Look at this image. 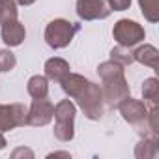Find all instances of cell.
<instances>
[{"label": "cell", "mask_w": 159, "mask_h": 159, "mask_svg": "<svg viewBox=\"0 0 159 159\" xmlns=\"http://www.w3.org/2000/svg\"><path fill=\"white\" fill-rule=\"evenodd\" d=\"M2 25V41L8 45V47H17L25 41L26 38V30L25 26L17 21V19H11V21H6V23H0Z\"/></svg>", "instance_id": "30bf717a"}, {"label": "cell", "mask_w": 159, "mask_h": 159, "mask_svg": "<svg viewBox=\"0 0 159 159\" xmlns=\"http://www.w3.org/2000/svg\"><path fill=\"white\" fill-rule=\"evenodd\" d=\"M133 58H135V62H140L144 66H150L152 69H157L159 52H157V49L153 45H142V47H139L133 52Z\"/></svg>", "instance_id": "4fadbf2b"}, {"label": "cell", "mask_w": 159, "mask_h": 159, "mask_svg": "<svg viewBox=\"0 0 159 159\" xmlns=\"http://www.w3.org/2000/svg\"><path fill=\"white\" fill-rule=\"evenodd\" d=\"M77 109L69 99H64L60 103H56L54 107V118H56V125H54V137L62 142H67L73 139L75 131H73V120H75Z\"/></svg>", "instance_id": "3957f363"}, {"label": "cell", "mask_w": 159, "mask_h": 159, "mask_svg": "<svg viewBox=\"0 0 159 159\" xmlns=\"http://www.w3.org/2000/svg\"><path fill=\"white\" fill-rule=\"evenodd\" d=\"M19 155H28V157H32L34 153H32L30 150H25V148H19V150H15V152H13V157H19Z\"/></svg>", "instance_id": "7402d4cb"}, {"label": "cell", "mask_w": 159, "mask_h": 159, "mask_svg": "<svg viewBox=\"0 0 159 159\" xmlns=\"http://www.w3.org/2000/svg\"><path fill=\"white\" fill-rule=\"evenodd\" d=\"M111 11L107 0H77V15L84 21L107 19Z\"/></svg>", "instance_id": "52a82bcc"}, {"label": "cell", "mask_w": 159, "mask_h": 159, "mask_svg": "<svg viewBox=\"0 0 159 159\" xmlns=\"http://www.w3.org/2000/svg\"><path fill=\"white\" fill-rule=\"evenodd\" d=\"M2 148H6V139H4L2 131H0V150H2Z\"/></svg>", "instance_id": "cb8c5ba5"}, {"label": "cell", "mask_w": 159, "mask_h": 159, "mask_svg": "<svg viewBox=\"0 0 159 159\" xmlns=\"http://www.w3.org/2000/svg\"><path fill=\"white\" fill-rule=\"evenodd\" d=\"M17 64V58L11 51L4 49V51H0V71H11Z\"/></svg>", "instance_id": "ffe728a7"}, {"label": "cell", "mask_w": 159, "mask_h": 159, "mask_svg": "<svg viewBox=\"0 0 159 159\" xmlns=\"http://www.w3.org/2000/svg\"><path fill=\"white\" fill-rule=\"evenodd\" d=\"M77 30H79V25L69 23L66 19H54L45 28V41L52 49H64L71 43Z\"/></svg>", "instance_id": "7a4b0ae2"}, {"label": "cell", "mask_w": 159, "mask_h": 159, "mask_svg": "<svg viewBox=\"0 0 159 159\" xmlns=\"http://www.w3.org/2000/svg\"><path fill=\"white\" fill-rule=\"evenodd\" d=\"M51 155H62V157H69L67 152H56V153H51Z\"/></svg>", "instance_id": "d4e9b609"}, {"label": "cell", "mask_w": 159, "mask_h": 159, "mask_svg": "<svg viewBox=\"0 0 159 159\" xmlns=\"http://www.w3.org/2000/svg\"><path fill=\"white\" fill-rule=\"evenodd\" d=\"M142 96L144 99H148L152 103V107H155L157 103V96H159V83L155 77H150L144 81V86H142Z\"/></svg>", "instance_id": "ac0fdd59"}, {"label": "cell", "mask_w": 159, "mask_h": 159, "mask_svg": "<svg viewBox=\"0 0 159 159\" xmlns=\"http://www.w3.org/2000/svg\"><path fill=\"white\" fill-rule=\"evenodd\" d=\"M142 15L150 21V23H157L159 21V0H139Z\"/></svg>", "instance_id": "e0dca14e"}, {"label": "cell", "mask_w": 159, "mask_h": 159, "mask_svg": "<svg viewBox=\"0 0 159 159\" xmlns=\"http://www.w3.org/2000/svg\"><path fill=\"white\" fill-rule=\"evenodd\" d=\"M111 60L116 62V64H120L122 67H124V66H131V64L135 62L133 52L129 51V47H124V45H118V47H114V49L111 51Z\"/></svg>", "instance_id": "2e32d148"}, {"label": "cell", "mask_w": 159, "mask_h": 159, "mask_svg": "<svg viewBox=\"0 0 159 159\" xmlns=\"http://www.w3.org/2000/svg\"><path fill=\"white\" fill-rule=\"evenodd\" d=\"M54 105L47 98H38L32 101L30 109L26 111V124L28 125H47L52 120Z\"/></svg>", "instance_id": "8992f818"}, {"label": "cell", "mask_w": 159, "mask_h": 159, "mask_svg": "<svg viewBox=\"0 0 159 159\" xmlns=\"http://www.w3.org/2000/svg\"><path fill=\"white\" fill-rule=\"evenodd\" d=\"M17 19V6L13 0H0V23Z\"/></svg>", "instance_id": "d6986e66"}, {"label": "cell", "mask_w": 159, "mask_h": 159, "mask_svg": "<svg viewBox=\"0 0 159 159\" xmlns=\"http://www.w3.org/2000/svg\"><path fill=\"white\" fill-rule=\"evenodd\" d=\"M26 124V109L21 103L0 105V131H10Z\"/></svg>", "instance_id": "9c48e42d"}, {"label": "cell", "mask_w": 159, "mask_h": 159, "mask_svg": "<svg viewBox=\"0 0 159 159\" xmlns=\"http://www.w3.org/2000/svg\"><path fill=\"white\" fill-rule=\"evenodd\" d=\"M69 73V64L64 58H49L45 62V77L49 81L62 83V79Z\"/></svg>", "instance_id": "8fae6325"}, {"label": "cell", "mask_w": 159, "mask_h": 159, "mask_svg": "<svg viewBox=\"0 0 159 159\" xmlns=\"http://www.w3.org/2000/svg\"><path fill=\"white\" fill-rule=\"evenodd\" d=\"M137 157H155L157 155V137H144L137 150H135Z\"/></svg>", "instance_id": "9a60e30c"}, {"label": "cell", "mask_w": 159, "mask_h": 159, "mask_svg": "<svg viewBox=\"0 0 159 159\" xmlns=\"http://www.w3.org/2000/svg\"><path fill=\"white\" fill-rule=\"evenodd\" d=\"M13 2L21 4V6H30V4H34V2H36V0H13Z\"/></svg>", "instance_id": "603a6c76"}, {"label": "cell", "mask_w": 159, "mask_h": 159, "mask_svg": "<svg viewBox=\"0 0 159 159\" xmlns=\"http://www.w3.org/2000/svg\"><path fill=\"white\" fill-rule=\"evenodd\" d=\"M90 81L88 79H84L83 75H77V73H67L64 79H62V88H64V92L69 96V98H77L79 94H81L84 88H86V84H88Z\"/></svg>", "instance_id": "7c38bea8"}, {"label": "cell", "mask_w": 159, "mask_h": 159, "mask_svg": "<svg viewBox=\"0 0 159 159\" xmlns=\"http://www.w3.org/2000/svg\"><path fill=\"white\" fill-rule=\"evenodd\" d=\"M77 103L81 105V109L84 111V114H86V118H90V120H99L101 116H103V92H101V88L98 86V84H94V83H88L86 84V88L79 94L77 98Z\"/></svg>", "instance_id": "277c9868"}, {"label": "cell", "mask_w": 159, "mask_h": 159, "mask_svg": "<svg viewBox=\"0 0 159 159\" xmlns=\"http://www.w3.org/2000/svg\"><path fill=\"white\" fill-rule=\"evenodd\" d=\"M98 73L103 79V88H101L103 99L111 107H116L122 99H125L129 96V86H127V81L124 77V69L120 64H116L112 60L103 62V64H99Z\"/></svg>", "instance_id": "6da1fadb"}, {"label": "cell", "mask_w": 159, "mask_h": 159, "mask_svg": "<svg viewBox=\"0 0 159 159\" xmlns=\"http://www.w3.org/2000/svg\"><path fill=\"white\" fill-rule=\"evenodd\" d=\"M107 2H109V8L114 11H124L131 6V0H107Z\"/></svg>", "instance_id": "44dd1931"}, {"label": "cell", "mask_w": 159, "mask_h": 159, "mask_svg": "<svg viewBox=\"0 0 159 159\" xmlns=\"http://www.w3.org/2000/svg\"><path fill=\"white\" fill-rule=\"evenodd\" d=\"M120 109V114L124 116L125 122L133 124V125H140L146 122V116H148V109L144 105V101H139V99H133L131 96H127L125 99H122L118 105Z\"/></svg>", "instance_id": "ba28073f"}, {"label": "cell", "mask_w": 159, "mask_h": 159, "mask_svg": "<svg viewBox=\"0 0 159 159\" xmlns=\"http://www.w3.org/2000/svg\"><path fill=\"white\" fill-rule=\"evenodd\" d=\"M28 94L38 99V98H47L49 94V83H47V77L43 75H34L30 77L28 81Z\"/></svg>", "instance_id": "5bb4252c"}, {"label": "cell", "mask_w": 159, "mask_h": 159, "mask_svg": "<svg viewBox=\"0 0 159 159\" xmlns=\"http://www.w3.org/2000/svg\"><path fill=\"white\" fill-rule=\"evenodd\" d=\"M112 36L118 41V45H124V47H129L131 49L133 45H137V43H140L144 39L146 32H144V28L139 23L129 21V19H122V21H118L114 25Z\"/></svg>", "instance_id": "5b68a950"}]
</instances>
